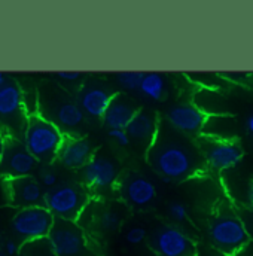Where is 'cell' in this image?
I'll use <instances>...</instances> for the list:
<instances>
[{
  "mask_svg": "<svg viewBox=\"0 0 253 256\" xmlns=\"http://www.w3.org/2000/svg\"><path fill=\"white\" fill-rule=\"evenodd\" d=\"M148 161L166 184L190 178L206 166L198 146L166 122L158 124L155 138L148 149Z\"/></svg>",
  "mask_w": 253,
  "mask_h": 256,
  "instance_id": "cell-1",
  "label": "cell"
},
{
  "mask_svg": "<svg viewBox=\"0 0 253 256\" xmlns=\"http://www.w3.org/2000/svg\"><path fill=\"white\" fill-rule=\"evenodd\" d=\"M64 137L63 130L34 114L28 116L21 140L36 161L52 162L58 155Z\"/></svg>",
  "mask_w": 253,
  "mask_h": 256,
  "instance_id": "cell-2",
  "label": "cell"
},
{
  "mask_svg": "<svg viewBox=\"0 0 253 256\" xmlns=\"http://www.w3.org/2000/svg\"><path fill=\"white\" fill-rule=\"evenodd\" d=\"M212 248L226 256L236 255L252 238L248 234L244 222L231 210L220 208L208 226Z\"/></svg>",
  "mask_w": 253,
  "mask_h": 256,
  "instance_id": "cell-3",
  "label": "cell"
},
{
  "mask_svg": "<svg viewBox=\"0 0 253 256\" xmlns=\"http://www.w3.org/2000/svg\"><path fill=\"white\" fill-rule=\"evenodd\" d=\"M38 106L42 118L51 121L57 127L64 130H74L82 126L85 114L79 104L68 98L58 88H42L38 96Z\"/></svg>",
  "mask_w": 253,
  "mask_h": 256,
  "instance_id": "cell-4",
  "label": "cell"
},
{
  "mask_svg": "<svg viewBox=\"0 0 253 256\" xmlns=\"http://www.w3.org/2000/svg\"><path fill=\"white\" fill-rule=\"evenodd\" d=\"M27 120L22 90L16 80H8L0 88V132L4 137L21 140Z\"/></svg>",
  "mask_w": 253,
  "mask_h": 256,
  "instance_id": "cell-5",
  "label": "cell"
},
{
  "mask_svg": "<svg viewBox=\"0 0 253 256\" xmlns=\"http://www.w3.org/2000/svg\"><path fill=\"white\" fill-rule=\"evenodd\" d=\"M44 206L56 219L76 222L86 206V194L76 184H62L45 192Z\"/></svg>",
  "mask_w": 253,
  "mask_h": 256,
  "instance_id": "cell-6",
  "label": "cell"
},
{
  "mask_svg": "<svg viewBox=\"0 0 253 256\" xmlns=\"http://www.w3.org/2000/svg\"><path fill=\"white\" fill-rule=\"evenodd\" d=\"M54 222L56 218L45 206H32L20 208L14 214L10 220V228L14 234L26 243L48 238Z\"/></svg>",
  "mask_w": 253,
  "mask_h": 256,
  "instance_id": "cell-7",
  "label": "cell"
},
{
  "mask_svg": "<svg viewBox=\"0 0 253 256\" xmlns=\"http://www.w3.org/2000/svg\"><path fill=\"white\" fill-rule=\"evenodd\" d=\"M48 240L56 256H97L82 228L72 220L56 219Z\"/></svg>",
  "mask_w": 253,
  "mask_h": 256,
  "instance_id": "cell-8",
  "label": "cell"
},
{
  "mask_svg": "<svg viewBox=\"0 0 253 256\" xmlns=\"http://www.w3.org/2000/svg\"><path fill=\"white\" fill-rule=\"evenodd\" d=\"M38 161L27 150L22 140L6 137L0 160V176L6 180L32 176Z\"/></svg>",
  "mask_w": 253,
  "mask_h": 256,
  "instance_id": "cell-9",
  "label": "cell"
},
{
  "mask_svg": "<svg viewBox=\"0 0 253 256\" xmlns=\"http://www.w3.org/2000/svg\"><path fill=\"white\" fill-rule=\"evenodd\" d=\"M206 164L218 172L236 167L243 160V149L234 140L202 137L198 146Z\"/></svg>",
  "mask_w": 253,
  "mask_h": 256,
  "instance_id": "cell-10",
  "label": "cell"
},
{
  "mask_svg": "<svg viewBox=\"0 0 253 256\" xmlns=\"http://www.w3.org/2000/svg\"><path fill=\"white\" fill-rule=\"evenodd\" d=\"M150 246L158 256H195L196 244L176 226H161L150 238Z\"/></svg>",
  "mask_w": 253,
  "mask_h": 256,
  "instance_id": "cell-11",
  "label": "cell"
},
{
  "mask_svg": "<svg viewBox=\"0 0 253 256\" xmlns=\"http://www.w3.org/2000/svg\"><path fill=\"white\" fill-rule=\"evenodd\" d=\"M8 195L12 206L24 208L32 206H44L45 191L38 179L33 176L16 178L6 180Z\"/></svg>",
  "mask_w": 253,
  "mask_h": 256,
  "instance_id": "cell-12",
  "label": "cell"
},
{
  "mask_svg": "<svg viewBox=\"0 0 253 256\" xmlns=\"http://www.w3.org/2000/svg\"><path fill=\"white\" fill-rule=\"evenodd\" d=\"M82 178L88 186L94 190H106L118 180V166L110 158L92 155L88 164L82 168Z\"/></svg>",
  "mask_w": 253,
  "mask_h": 256,
  "instance_id": "cell-13",
  "label": "cell"
},
{
  "mask_svg": "<svg viewBox=\"0 0 253 256\" xmlns=\"http://www.w3.org/2000/svg\"><path fill=\"white\" fill-rule=\"evenodd\" d=\"M206 120L207 116L194 103L174 104L167 112V124L185 136L200 134L206 124Z\"/></svg>",
  "mask_w": 253,
  "mask_h": 256,
  "instance_id": "cell-14",
  "label": "cell"
},
{
  "mask_svg": "<svg viewBox=\"0 0 253 256\" xmlns=\"http://www.w3.org/2000/svg\"><path fill=\"white\" fill-rule=\"evenodd\" d=\"M57 158L67 168L72 170L84 168L88 164V161L92 158V144L88 138L64 137Z\"/></svg>",
  "mask_w": 253,
  "mask_h": 256,
  "instance_id": "cell-15",
  "label": "cell"
},
{
  "mask_svg": "<svg viewBox=\"0 0 253 256\" xmlns=\"http://www.w3.org/2000/svg\"><path fill=\"white\" fill-rule=\"evenodd\" d=\"M115 94L103 85H84L79 92V108L92 118H103L112 97Z\"/></svg>",
  "mask_w": 253,
  "mask_h": 256,
  "instance_id": "cell-16",
  "label": "cell"
},
{
  "mask_svg": "<svg viewBox=\"0 0 253 256\" xmlns=\"http://www.w3.org/2000/svg\"><path fill=\"white\" fill-rule=\"evenodd\" d=\"M138 109L124 94H115L103 115V124L109 130H126Z\"/></svg>",
  "mask_w": 253,
  "mask_h": 256,
  "instance_id": "cell-17",
  "label": "cell"
},
{
  "mask_svg": "<svg viewBox=\"0 0 253 256\" xmlns=\"http://www.w3.org/2000/svg\"><path fill=\"white\" fill-rule=\"evenodd\" d=\"M122 195L131 206L144 207L156 196V188L152 180L142 174H130L122 184Z\"/></svg>",
  "mask_w": 253,
  "mask_h": 256,
  "instance_id": "cell-18",
  "label": "cell"
},
{
  "mask_svg": "<svg viewBox=\"0 0 253 256\" xmlns=\"http://www.w3.org/2000/svg\"><path fill=\"white\" fill-rule=\"evenodd\" d=\"M158 124L160 122L154 114L146 110H137L130 124L126 126V131L130 140L132 138L138 143H146L148 146H150L155 138Z\"/></svg>",
  "mask_w": 253,
  "mask_h": 256,
  "instance_id": "cell-19",
  "label": "cell"
},
{
  "mask_svg": "<svg viewBox=\"0 0 253 256\" xmlns=\"http://www.w3.org/2000/svg\"><path fill=\"white\" fill-rule=\"evenodd\" d=\"M138 91L152 102H161L167 92L166 78L160 73H144Z\"/></svg>",
  "mask_w": 253,
  "mask_h": 256,
  "instance_id": "cell-20",
  "label": "cell"
},
{
  "mask_svg": "<svg viewBox=\"0 0 253 256\" xmlns=\"http://www.w3.org/2000/svg\"><path fill=\"white\" fill-rule=\"evenodd\" d=\"M20 255L21 256H56L50 240L40 238L33 242H26L20 246Z\"/></svg>",
  "mask_w": 253,
  "mask_h": 256,
  "instance_id": "cell-21",
  "label": "cell"
},
{
  "mask_svg": "<svg viewBox=\"0 0 253 256\" xmlns=\"http://www.w3.org/2000/svg\"><path fill=\"white\" fill-rule=\"evenodd\" d=\"M98 224H100L102 230H104L108 232L116 231L122 224V214L115 207H108L106 210L102 212V214L98 218Z\"/></svg>",
  "mask_w": 253,
  "mask_h": 256,
  "instance_id": "cell-22",
  "label": "cell"
},
{
  "mask_svg": "<svg viewBox=\"0 0 253 256\" xmlns=\"http://www.w3.org/2000/svg\"><path fill=\"white\" fill-rule=\"evenodd\" d=\"M144 73L142 72H122L116 74V80L126 91H138Z\"/></svg>",
  "mask_w": 253,
  "mask_h": 256,
  "instance_id": "cell-23",
  "label": "cell"
},
{
  "mask_svg": "<svg viewBox=\"0 0 253 256\" xmlns=\"http://www.w3.org/2000/svg\"><path fill=\"white\" fill-rule=\"evenodd\" d=\"M219 78L228 80V82H236L242 85H253V73H244V72H224L219 74Z\"/></svg>",
  "mask_w": 253,
  "mask_h": 256,
  "instance_id": "cell-24",
  "label": "cell"
},
{
  "mask_svg": "<svg viewBox=\"0 0 253 256\" xmlns=\"http://www.w3.org/2000/svg\"><path fill=\"white\" fill-rule=\"evenodd\" d=\"M146 238V230L142 226H132L126 232V240L128 244L137 246L140 243H143Z\"/></svg>",
  "mask_w": 253,
  "mask_h": 256,
  "instance_id": "cell-25",
  "label": "cell"
},
{
  "mask_svg": "<svg viewBox=\"0 0 253 256\" xmlns=\"http://www.w3.org/2000/svg\"><path fill=\"white\" fill-rule=\"evenodd\" d=\"M168 213L170 216L176 220V222H185L188 219V210L186 207L179 202V201H174L168 206Z\"/></svg>",
  "mask_w": 253,
  "mask_h": 256,
  "instance_id": "cell-26",
  "label": "cell"
},
{
  "mask_svg": "<svg viewBox=\"0 0 253 256\" xmlns=\"http://www.w3.org/2000/svg\"><path fill=\"white\" fill-rule=\"evenodd\" d=\"M39 184L42 185V188H46L50 191L58 185V178L52 170H45L39 176Z\"/></svg>",
  "mask_w": 253,
  "mask_h": 256,
  "instance_id": "cell-27",
  "label": "cell"
},
{
  "mask_svg": "<svg viewBox=\"0 0 253 256\" xmlns=\"http://www.w3.org/2000/svg\"><path fill=\"white\" fill-rule=\"evenodd\" d=\"M109 136L112 140H115L120 146H126L130 143V137L126 130H109Z\"/></svg>",
  "mask_w": 253,
  "mask_h": 256,
  "instance_id": "cell-28",
  "label": "cell"
},
{
  "mask_svg": "<svg viewBox=\"0 0 253 256\" xmlns=\"http://www.w3.org/2000/svg\"><path fill=\"white\" fill-rule=\"evenodd\" d=\"M56 76L64 82H74V80H79L82 78V73H79V72H58Z\"/></svg>",
  "mask_w": 253,
  "mask_h": 256,
  "instance_id": "cell-29",
  "label": "cell"
},
{
  "mask_svg": "<svg viewBox=\"0 0 253 256\" xmlns=\"http://www.w3.org/2000/svg\"><path fill=\"white\" fill-rule=\"evenodd\" d=\"M195 256H226L224 255V254H220V252H218L216 249H213L212 246L208 248V246H201V248H198L196 246V255Z\"/></svg>",
  "mask_w": 253,
  "mask_h": 256,
  "instance_id": "cell-30",
  "label": "cell"
},
{
  "mask_svg": "<svg viewBox=\"0 0 253 256\" xmlns=\"http://www.w3.org/2000/svg\"><path fill=\"white\" fill-rule=\"evenodd\" d=\"M4 252H6V255L9 256L18 255V254H20V246H18V243H15L14 240H8V242L4 243Z\"/></svg>",
  "mask_w": 253,
  "mask_h": 256,
  "instance_id": "cell-31",
  "label": "cell"
},
{
  "mask_svg": "<svg viewBox=\"0 0 253 256\" xmlns=\"http://www.w3.org/2000/svg\"><path fill=\"white\" fill-rule=\"evenodd\" d=\"M232 256H253V240H250L243 249H240L236 255Z\"/></svg>",
  "mask_w": 253,
  "mask_h": 256,
  "instance_id": "cell-32",
  "label": "cell"
},
{
  "mask_svg": "<svg viewBox=\"0 0 253 256\" xmlns=\"http://www.w3.org/2000/svg\"><path fill=\"white\" fill-rule=\"evenodd\" d=\"M246 130H248V132L253 136V114L248 118V121H246Z\"/></svg>",
  "mask_w": 253,
  "mask_h": 256,
  "instance_id": "cell-33",
  "label": "cell"
},
{
  "mask_svg": "<svg viewBox=\"0 0 253 256\" xmlns=\"http://www.w3.org/2000/svg\"><path fill=\"white\" fill-rule=\"evenodd\" d=\"M4 136L0 132V160H2V154H3V148H4Z\"/></svg>",
  "mask_w": 253,
  "mask_h": 256,
  "instance_id": "cell-34",
  "label": "cell"
},
{
  "mask_svg": "<svg viewBox=\"0 0 253 256\" xmlns=\"http://www.w3.org/2000/svg\"><path fill=\"white\" fill-rule=\"evenodd\" d=\"M6 82H8V78H6V76H4L3 73H0V88H2V86H3V85L6 84Z\"/></svg>",
  "mask_w": 253,
  "mask_h": 256,
  "instance_id": "cell-35",
  "label": "cell"
},
{
  "mask_svg": "<svg viewBox=\"0 0 253 256\" xmlns=\"http://www.w3.org/2000/svg\"><path fill=\"white\" fill-rule=\"evenodd\" d=\"M248 196H249V202L253 206V184L252 186H250V190H249V194H248Z\"/></svg>",
  "mask_w": 253,
  "mask_h": 256,
  "instance_id": "cell-36",
  "label": "cell"
},
{
  "mask_svg": "<svg viewBox=\"0 0 253 256\" xmlns=\"http://www.w3.org/2000/svg\"><path fill=\"white\" fill-rule=\"evenodd\" d=\"M0 256H6V255H4V254H2V252H0Z\"/></svg>",
  "mask_w": 253,
  "mask_h": 256,
  "instance_id": "cell-37",
  "label": "cell"
},
{
  "mask_svg": "<svg viewBox=\"0 0 253 256\" xmlns=\"http://www.w3.org/2000/svg\"><path fill=\"white\" fill-rule=\"evenodd\" d=\"M252 230H253V218H252Z\"/></svg>",
  "mask_w": 253,
  "mask_h": 256,
  "instance_id": "cell-38",
  "label": "cell"
}]
</instances>
